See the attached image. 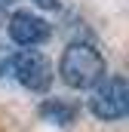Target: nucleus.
Masks as SVG:
<instances>
[{"label":"nucleus","instance_id":"f257e3e1","mask_svg":"<svg viewBox=\"0 0 129 132\" xmlns=\"http://www.w3.org/2000/svg\"><path fill=\"white\" fill-rule=\"evenodd\" d=\"M108 74V62L92 40H71L59 59V80L68 89H92Z\"/></svg>","mask_w":129,"mask_h":132},{"label":"nucleus","instance_id":"f03ea898","mask_svg":"<svg viewBox=\"0 0 129 132\" xmlns=\"http://www.w3.org/2000/svg\"><path fill=\"white\" fill-rule=\"evenodd\" d=\"M89 114L101 123H117L129 114V83L120 74H104L89 92Z\"/></svg>","mask_w":129,"mask_h":132},{"label":"nucleus","instance_id":"7ed1b4c3","mask_svg":"<svg viewBox=\"0 0 129 132\" xmlns=\"http://www.w3.org/2000/svg\"><path fill=\"white\" fill-rule=\"evenodd\" d=\"M9 77H15V83L28 92H49L52 86V62L34 46V49H15L9 52V68H6Z\"/></svg>","mask_w":129,"mask_h":132},{"label":"nucleus","instance_id":"20e7f679","mask_svg":"<svg viewBox=\"0 0 129 132\" xmlns=\"http://www.w3.org/2000/svg\"><path fill=\"white\" fill-rule=\"evenodd\" d=\"M3 25H6L9 40H12L15 46H22V49H34V46H40V43H46V40L52 37V25H49L43 15L31 12V9H15V12H9V19H6Z\"/></svg>","mask_w":129,"mask_h":132},{"label":"nucleus","instance_id":"39448f33","mask_svg":"<svg viewBox=\"0 0 129 132\" xmlns=\"http://www.w3.org/2000/svg\"><path fill=\"white\" fill-rule=\"evenodd\" d=\"M37 114H40V120L43 123H49V126H71V123H77V117H80V104L71 98H43L40 101V108H37Z\"/></svg>","mask_w":129,"mask_h":132},{"label":"nucleus","instance_id":"423d86ee","mask_svg":"<svg viewBox=\"0 0 129 132\" xmlns=\"http://www.w3.org/2000/svg\"><path fill=\"white\" fill-rule=\"evenodd\" d=\"M37 9H59V0H31Z\"/></svg>","mask_w":129,"mask_h":132},{"label":"nucleus","instance_id":"0eeeda50","mask_svg":"<svg viewBox=\"0 0 129 132\" xmlns=\"http://www.w3.org/2000/svg\"><path fill=\"white\" fill-rule=\"evenodd\" d=\"M6 68H9V49H3V46H0V77L6 74Z\"/></svg>","mask_w":129,"mask_h":132},{"label":"nucleus","instance_id":"6e6552de","mask_svg":"<svg viewBox=\"0 0 129 132\" xmlns=\"http://www.w3.org/2000/svg\"><path fill=\"white\" fill-rule=\"evenodd\" d=\"M15 0H0V28H3V22H6V9L12 6Z\"/></svg>","mask_w":129,"mask_h":132}]
</instances>
